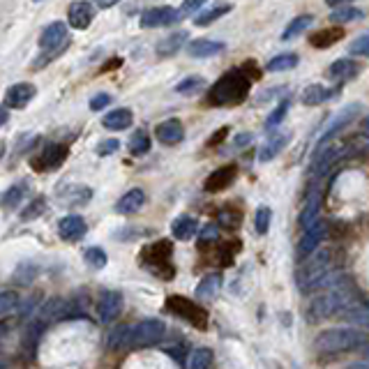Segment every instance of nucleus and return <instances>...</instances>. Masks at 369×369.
Returning a JSON list of instances; mask_svg holds the SVG:
<instances>
[{"instance_id":"obj_45","label":"nucleus","mask_w":369,"mask_h":369,"mask_svg":"<svg viewBox=\"0 0 369 369\" xmlns=\"http://www.w3.org/2000/svg\"><path fill=\"white\" fill-rule=\"evenodd\" d=\"M35 277H38V265H35V263L19 265L17 272H14V281H17V284H24V286L31 284Z\"/></svg>"},{"instance_id":"obj_41","label":"nucleus","mask_w":369,"mask_h":369,"mask_svg":"<svg viewBox=\"0 0 369 369\" xmlns=\"http://www.w3.org/2000/svg\"><path fill=\"white\" fill-rule=\"evenodd\" d=\"M19 305H21L19 293L10 291V288L0 293V316H3V318H10L19 309Z\"/></svg>"},{"instance_id":"obj_57","label":"nucleus","mask_w":369,"mask_h":369,"mask_svg":"<svg viewBox=\"0 0 369 369\" xmlns=\"http://www.w3.org/2000/svg\"><path fill=\"white\" fill-rule=\"evenodd\" d=\"M346 369H369V360H363V363H351Z\"/></svg>"},{"instance_id":"obj_33","label":"nucleus","mask_w":369,"mask_h":369,"mask_svg":"<svg viewBox=\"0 0 369 369\" xmlns=\"http://www.w3.org/2000/svg\"><path fill=\"white\" fill-rule=\"evenodd\" d=\"M26 192H28V183H26V180H21V183H14L10 190L3 194V208H5V211H14V208H19V204L26 197Z\"/></svg>"},{"instance_id":"obj_59","label":"nucleus","mask_w":369,"mask_h":369,"mask_svg":"<svg viewBox=\"0 0 369 369\" xmlns=\"http://www.w3.org/2000/svg\"><path fill=\"white\" fill-rule=\"evenodd\" d=\"M330 7H337V5H346V3H353V0H325Z\"/></svg>"},{"instance_id":"obj_48","label":"nucleus","mask_w":369,"mask_h":369,"mask_svg":"<svg viewBox=\"0 0 369 369\" xmlns=\"http://www.w3.org/2000/svg\"><path fill=\"white\" fill-rule=\"evenodd\" d=\"M206 3H208V0H185V3L180 5V10H178V17L185 19V17H190L192 12H201Z\"/></svg>"},{"instance_id":"obj_4","label":"nucleus","mask_w":369,"mask_h":369,"mask_svg":"<svg viewBox=\"0 0 369 369\" xmlns=\"http://www.w3.org/2000/svg\"><path fill=\"white\" fill-rule=\"evenodd\" d=\"M332 272V252L318 247L314 254L302 259V263L295 272V284L302 293H314L316 284Z\"/></svg>"},{"instance_id":"obj_60","label":"nucleus","mask_w":369,"mask_h":369,"mask_svg":"<svg viewBox=\"0 0 369 369\" xmlns=\"http://www.w3.org/2000/svg\"><path fill=\"white\" fill-rule=\"evenodd\" d=\"M363 356H365V360H369V342L363 346Z\"/></svg>"},{"instance_id":"obj_43","label":"nucleus","mask_w":369,"mask_h":369,"mask_svg":"<svg viewBox=\"0 0 369 369\" xmlns=\"http://www.w3.org/2000/svg\"><path fill=\"white\" fill-rule=\"evenodd\" d=\"M211 365H213V351L197 349L190 356V365H187V369H211Z\"/></svg>"},{"instance_id":"obj_55","label":"nucleus","mask_w":369,"mask_h":369,"mask_svg":"<svg viewBox=\"0 0 369 369\" xmlns=\"http://www.w3.org/2000/svg\"><path fill=\"white\" fill-rule=\"evenodd\" d=\"M120 0H95V5L97 7H102V10H108V7H113V5H118Z\"/></svg>"},{"instance_id":"obj_46","label":"nucleus","mask_w":369,"mask_h":369,"mask_svg":"<svg viewBox=\"0 0 369 369\" xmlns=\"http://www.w3.org/2000/svg\"><path fill=\"white\" fill-rule=\"evenodd\" d=\"M85 263H88L92 270H102L106 265V252L102 247H88L85 249Z\"/></svg>"},{"instance_id":"obj_14","label":"nucleus","mask_w":369,"mask_h":369,"mask_svg":"<svg viewBox=\"0 0 369 369\" xmlns=\"http://www.w3.org/2000/svg\"><path fill=\"white\" fill-rule=\"evenodd\" d=\"M155 136L164 146H178V143L185 139V127L178 118H169V120L159 122L155 129Z\"/></svg>"},{"instance_id":"obj_6","label":"nucleus","mask_w":369,"mask_h":369,"mask_svg":"<svg viewBox=\"0 0 369 369\" xmlns=\"http://www.w3.org/2000/svg\"><path fill=\"white\" fill-rule=\"evenodd\" d=\"M166 337V325L159 318H146V321L132 325L129 330V349H148L159 344Z\"/></svg>"},{"instance_id":"obj_11","label":"nucleus","mask_w":369,"mask_h":369,"mask_svg":"<svg viewBox=\"0 0 369 369\" xmlns=\"http://www.w3.org/2000/svg\"><path fill=\"white\" fill-rule=\"evenodd\" d=\"M325 231H328V227H325L323 222H316L312 229H305V233H302L300 243H298V252H295L300 261L318 249V245H321V240L325 238Z\"/></svg>"},{"instance_id":"obj_58","label":"nucleus","mask_w":369,"mask_h":369,"mask_svg":"<svg viewBox=\"0 0 369 369\" xmlns=\"http://www.w3.org/2000/svg\"><path fill=\"white\" fill-rule=\"evenodd\" d=\"M120 63H122L120 58H115L113 63H106V65H104V72H108V69H118V65H120Z\"/></svg>"},{"instance_id":"obj_34","label":"nucleus","mask_w":369,"mask_h":369,"mask_svg":"<svg viewBox=\"0 0 369 369\" xmlns=\"http://www.w3.org/2000/svg\"><path fill=\"white\" fill-rule=\"evenodd\" d=\"M312 24H314V17H312V14H300V17H295L291 24L286 26V31L281 33V40L288 42V40L298 38V35H300L302 31H307V28L312 26Z\"/></svg>"},{"instance_id":"obj_36","label":"nucleus","mask_w":369,"mask_h":369,"mask_svg":"<svg viewBox=\"0 0 369 369\" xmlns=\"http://www.w3.org/2000/svg\"><path fill=\"white\" fill-rule=\"evenodd\" d=\"M148 150H150V134L146 129H136L132 134V139H129V153L134 157H141V155H146Z\"/></svg>"},{"instance_id":"obj_23","label":"nucleus","mask_w":369,"mask_h":369,"mask_svg":"<svg viewBox=\"0 0 369 369\" xmlns=\"http://www.w3.org/2000/svg\"><path fill=\"white\" fill-rule=\"evenodd\" d=\"M197 231H199V222L194 220L192 215L178 217V220L171 224V233L176 240H192V238L197 236Z\"/></svg>"},{"instance_id":"obj_1","label":"nucleus","mask_w":369,"mask_h":369,"mask_svg":"<svg viewBox=\"0 0 369 369\" xmlns=\"http://www.w3.org/2000/svg\"><path fill=\"white\" fill-rule=\"evenodd\" d=\"M353 305H358V295L344 277L339 284L325 288L323 293H318L309 300L307 318L309 321H323V318H330V316H337V314L346 312V309L353 307Z\"/></svg>"},{"instance_id":"obj_10","label":"nucleus","mask_w":369,"mask_h":369,"mask_svg":"<svg viewBox=\"0 0 369 369\" xmlns=\"http://www.w3.org/2000/svg\"><path fill=\"white\" fill-rule=\"evenodd\" d=\"M176 21H180L178 10L166 5V7H153V10H146L141 14L139 24H141V28H159V26H171V24H176Z\"/></svg>"},{"instance_id":"obj_47","label":"nucleus","mask_w":369,"mask_h":369,"mask_svg":"<svg viewBox=\"0 0 369 369\" xmlns=\"http://www.w3.org/2000/svg\"><path fill=\"white\" fill-rule=\"evenodd\" d=\"M270 220H272L270 208H265V206L259 208V211H256V222H254L259 236H265L268 233V229H270Z\"/></svg>"},{"instance_id":"obj_49","label":"nucleus","mask_w":369,"mask_h":369,"mask_svg":"<svg viewBox=\"0 0 369 369\" xmlns=\"http://www.w3.org/2000/svg\"><path fill=\"white\" fill-rule=\"evenodd\" d=\"M349 51H351V56H365V58H369V35H363V38L353 40Z\"/></svg>"},{"instance_id":"obj_30","label":"nucleus","mask_w":369,"mask_h":369,"mask_svg":"<svg viewBox=\"0 0 369 369\" xmlns=\"http://www.w3.org/2000/svg\"><path fill=\"white\" fill-rule=\"evenodd\" d=\"M342 38H344V31H339V28H323V31H316L312 38H309V44L314 49H330Z\"/></svg>"},{"instance_id":"obj_53","label":"nucleus","mask_w":369,"mask_h":369,"mask_svg":"<svg viewBox=\"0 0 369 369\" xmlns=\"http://www.w3.org/2000/svg\"><path fill=\"white\" fill-rule=\"evenodd\" d=\"M106 104H111V95H106V92H99L90 99V111H102Z\"/></svg>"},{"instance_id":"obj_28","label":"nucleus","mask_w":369,"mask_h":369,"mask_svg":"<svg viewBox=\"0 0 369 369\" xmlns=\"http://www.w3.org/2000/svg\"><path fill=\"white\" fill-rule=\"evenodd\" d=\"M231 10H233V5H231V3H217L213 7H204V10L194 17V24H197V26H211V24H215L217 19H222L224 14H229Z\"/></svg>"},{"instance_id":"obj_54","label":"nucleus","mask_w":369,"mask_h":369,"mask_svg":"<svg viewBox=\"0 0 369 369\" xmlns=\"http://www.w3.org/2000/svg\"><path fill=\"white\" fill-rule=\"evenodd\" d=\"M249 141H252V134L245 132V134H240V136H236V143H233V146H236V148H245Z\"/></svg>"},{"instance_id":"obj_26","label":"nucleus","mask_w":369,"mask_h":369,"mask_svg":"<svg viewBox=\"0 0 369 369\" xmlns=\"http://www.w3.org/2000/svg\"><path fill=\"white\" fill-rule=\"evenodd\" d=\"M318 211H321V194L312 192L309 194V199L305 201V208H302V213H300V227L312 229L318 222Z\"/></svg>"},{"instance_id":"obj_16","label":"nucleus","mask_w":369,"mask_h":369,"mask_svg":"<svg viewBox=\"0 0 369 369\" xmlns=\"http://www.w3.org/2000/svg\"><path fill=\"white\" fill-rule=\"evenodd\" d=\"M38 95V88L33 83H14L5 92V106L7 108H24L31 99Z\"/></svg>"},{"instance_id":"obj_42","label":"nucleus","mask_w":369,"mask_h":369,"mask_svg":"<svg viewBox=\"0 0 369 369\" xmlns=\"http://www.w3.org/2000/svg\"><path fill=\"white\" fill-rule=\"evenodd\" d=\"M47 211V199L44 197H38L33 199L31 204H28L24 211H21V220L24 222H31V220H38V217H42Z\"/></svg>"},{"instance_id":"obj_15","label":"nucleus","mask_w":369,"mask_h":369,"mask_svg":"<svg viewBox=\"0 0 369 369\" xmlns=\"http://www.w3.org/2000/svg\"><path fill=\"white\" fill-rule=\"evenodd\" d=\"M92 17H95V10H92V5L88 3V0H76V3H72L67 10L69 26L74 28V31H85V28L90 26Z\"/></svg>"},{"instance_id":"obj_50","label":"nucleus","mask_w":369,"mask_h":369,"mask_svg":"<svg viewBox=\"0 0 369 369\" xmlns=\"http://www.w3.org/2000/svg\"><path fill=\"white\" fill-rule=\"evenodd\" d=\"M240 220H243V215H240V213H233V211H222V213H220V222H222V227L236 229L238 224H240Z\"/></svg>"},{"instance_id":"obj_52","label":"nucleus","mask_w":369,"mask_h":369,"mask_svg":"<svg viewBox=\"0 0 369 369\" xmlns=\"http://www.w3.org/2000/svg\"><path fill=\"white\" fill-rule=\"evenodd\" d=\"M217 236H220V229L215 227V224H206L204 229H201V243H211V240H217Z\"/></svg>"},{"instance_id":"obj_22","label":"nucleus","mask_w":369,"mask_h":369,"mask_svg":"<svg viewBox=\"0 0 369 369\" xmlns=\"http://www.w3.org/2000/svg\"><path fill=\"white\" fill-rule=\"evenodd\" d=\"M47 325H49V321H44V318L38 316L31 325H28V330L24 332V349L28 351V358L35 356V351H38L40 339H42V335H44Z\"/></svg>"},{"instance_id":"obj_27","label":"nucleus","mask_w":369,"mask_h":369,"mask_svg":"<svg viewBox=\"0 0 369 369\" xmlns=\"http://www.w3.org/2000/svg\"><path fill=\"white\" fill-rule=\"evenodd\" d=\"M286 143H288V134L270 136V139L263 141V146L259 148V162H270V159H274L286 148Z\"/></svg>"},{"instance_id":"obj_7","label":"nucleus","mask_w":369,"mask_h":369,"mask_svg":"<svg viewBox=\"0 0 369 369\" xmlns=\"http://www.w3.org/2000/svg\"><path fill=\"white\" fill-rule=\"evenodd\" d=\"M169 312H173L176 316L185 318L187 323L194 325V328L204 330L208 325V314L204 307H199L197 302L190 300V298H183V295H169L166 298V305H164Z\"/></svg>"},{"instance_id":"obj_8","label":"nucleus","mask_w":369,"mask_h":369,"mask_svg":"<svg viewBox=\"0 0 369 369\" xmlns=\"http://www.w3.org/2000/svg\"><path fill=\"white\" fill-rule=\"evenodd\" d=\"M360 111H363V106H360L358 102H353V104H349L346 108H342V111H339L335 118L330 120V125L323 129V134L318 136V146H323V143H330V139H335V136L342 132V129L349 127L351 120L358 118Z\"/></svg>"},{"instance_id":"obj_29","label":"nucleus","mask_w":369,"mask_h":369,"mask_svg":"<svg viewBox=\"0 0 369 369\" xmlns=\"http://www.w3.org/2000/svg\"><path fill=\"white\" fill-rule=\"evenodd\" d=\"M220 288H222V274L213 272V274H206V277L199 281L194 295H197L199 300H213L215 295L220 293Z\"/></svg>"},{"instance_id":"obj_32","label":"nucleus","mask_w":369,"mask_h":369,"mask_svg":"<svg viewBox=\"0 0 369 369\" xmlns=\"http://www.w3.org/2000/svg\"><path fill=\"white\" fill-rule=\"evenodd\" d=\"M332 97V90H328L325 85L321 83H314V85H307L305 90H302V104L305 106H316V104H323L325 99Z\"/></svg>"},{"instance_id":"obj_13","label":"nucleus","mask_w":369,"mask_h":369,"mask_svg":"<svg viewBox=\"0 0 369 369\" xmlns=\"http://www.w3.org/2000/svg\"><path fill=\"white\" fill-rule=\"evenodd\" d=\"M122 312V295L118 291H104L97 302V314L102 323H111Z\"/></svg>"},{"instance_id":"obj_56","label":"nucleus","mask_w":369,"mask_h":369,"mask_svg":"<svg viewBox=\"0 0 369 369\" xmlns=\"http://www.w3.org/2000/svg\"><path fill=\"white\" fill-rule=\"evenodd\" d=\"M224 136H227V127H222L220 132H217L213 139H211V146H215V143H220V139H224Z\"/></svg>"},{"instance_id":"obj_38","label":"nucleus","mask_w":369,"mask_h":369,"mask_svg":"<svg viewBox=\"0 0 369 369\" xmlns=\"http://www.w3.org/2000/svg\"><path fill=\"white\" fill-rule=\"evenodd\" d=\"M342 316L353 325H360V328H369V307L367 305H353L346 312H342Z\"/></svg>"},{"instance_id":"obj_24","label":"nucleus","mask_w":369,"mask_h":369,"mask_svg":"<svg viewBox=\"0 0 369 369\" xmlns=\"http://www.w3.org/2000/svg\"><path fill=\"white\" fill-rule=\"evenodd\" d=\"M132 120H134V113L129 111V108H113L111 113L104 115L102 125L106 129H113V132H122V129H127L132 125Z\"/></svg>"},{"instance_id":"obj_37","label":"nucleus","mask_w":369,"mask_h":369,"mask_svg":"<svg viewBox=\"0 0 369 369\" xmlns=\"http://www.w3.org/2000/svg\"><path fill=\"white\" fill-rule=\"evenodd\" d=\"M298 63H300V58L295 54H279L265 65V69L268 72H288V69H293Z\"/></svg>"},{"instance_id":"obj_9","label":"nucleus","mask_w":369,"mask_h":369,"mask_svg":"<svg viewBox=\"0 0 369 369\" xmlns=\"http://www.w3.org/2000/svg\"><path fill=\"white\" fill-rule=\"evenodd\" d=\"M67 146H63V143H51V146H47L42 153L38 155L31 162V166L35 171H54L58 166L65 164V159H67Z\"/></svg>"},{"instance_id":"obj_2","label":"nucleus","mask_w":369,"mask_h":369,"mask_svg":"<svg viewBox=\"0 0 369 369\" xmlns=\"http://www.w3.org/2000/svg\"><path fill=\"white\" fill-rule=\"evenodd\" d=\"M252 90L249 76L243 69H231L227 72L220 81L211 88V102L215 106H236L247 99Z\"/></svg>"},{"instance_id":"obj_12","label":"nucleus","mask_w":369,"mask_h":369,"mask_svg":"<svg viewBox=\"0 0 369 369\" xmlns=\"http://www.w3.org/2000/svg\"><path fill=\"white\" fill-rule=\"evenodd\" d=\"M85 231H88V227H85V220L81 215H67L58 222V233H60L65 243L81 240V238L85 236Z\"/></svg>"},{"instance_id":"obj_62","label":"nucleus","mask_w":369,"mask_h":369,"mask_svg":"<svg viewBox=\"0 0 369 369\" xmlns=\"http://www.w3.org/2000/svg\"><path fill=\"white\" fill-rule=\"evenodd\" d=\"M35 3H40V0H35Z\"/></svg>"},{"instance_id":"obj_40","label":"nucleus","mask_w":369,"mask_h":369,"mask_svg":"<svg viewBox=\"0 0 369 369\" xmlns=\"http://www.w3.org/2000/svg\"><path fill=\"white\" fill-rule=\"evenodd\" d=\"M204 85H206V79L204 76H187L183 79L178 85H176V92L178 95H199L201 90H204Z\"/></svg>"},{"instance_id":"obj_35","label":"nucleus","mask_w":369,"mask_h":369,"mask_svg":"<svg viewBox=\"0 0 369 369\" xmlns=\"http://www.w3.org/2000/svg\"><path fill=\"white\" fill-rule=\"evenodd\" d=\"M363 17H365V12L360 10V7H351V5L330 12V21H335V24H351V21H360Z\"/></svg>"},{"instance_id":"obj_61","label":"nucleus","mask_w":369,"mask_h":369,"mask_svg":"<svg viewBox=\"0 0 369 369\" xmlns=\"http://www.w3.org/2000/svg\"><path fill=\"white\" fill-rule=\"evenodd\" d=\"M363 129H365V134H369V118H365V122H363Z\"/></svg>"},{"instance_id":"obj_44","label":"nucleus","mask_w":369,"mask_h":369,"mask_svg":"<svg viewBox=\"0 0 369 369\" xmlns=\"http://www.w3.org/2000/svg\"><path fill=\"white\" fill-rule=\"evenodd\" d=\"M288 108H291V102H288V99H281V102H277V106L272 108V113L268 115V120H265V129H274V127H277L279 122L286 118Z\"/></svg>"},{"instance_id":"obj_17","label":"nucleus","mask_w":369,"mask_h":369,"mask_svg":"<svg viewBox=\"0 0 369 369\" xmlns=\"http://www.w3.org/2000/svg\"><path fill=\"white\" fill-rule=\"evenodd\" d=\"M236 173H238V166L236 164H227V166H222V169L213 171L211 176H208L206 185H204L206 192L217 194V192L227 190V187L236 180Z\"/></svg>"},{"instance_id":"obj_31","label":"nucleus","mask_w":369,"mask_h":369,"mask_svg":"<svg viewBox=\"0 0 369 369\" xmlns=\"http://www.w3.org/2000/svg\"><path fill=\"white\" fill-rule=\"evenodd\" d=\"M185 42H187V31L171 33L169 38L162 40L157 44V54L159 56H173V54H178L180 49H185Z\"/></svg>"},{"instance_id":"obj_19","label":"nucleus","mask_w":369,"mask_h":369,"mask_svg":"<svg viewBox=\"0 0 369 369\" xmlns=\"http://www.w3.org/2000/svg\"><path fill=\"white\" fill-rule=\"evenodd\" d=\"M65 38H67V26L63 21H56V24H49L44 28V33L40 35V47L49 51V49H60L65 44Z\"/></svg>"},{"instance_id":"obj_51","label":"nucleus","mask_w":369,"mask_h":369,"mask_svg":"<svg viewBox=\"0 0 369 369\" xmlns=\"http://www.w3.org/2000/svg\"><path fill=\"white\" fill-rule=\"evenodd\" d=\"M118 148H120V141H118V139H106V141H102V143L97 146V155H99V157L113 155Z\"/></svg>"},{"instance_id":"obj_25","label":"nucleus","mask_w":369,"mask_h":369,"mask_svg":"<svg viewBox=\"0 0 369 369\" xmlns=\"http://www.w3.org/2000/svg\"><path fill=\"white\" fill-rule=\"evenodd\" d=\"M224 51V44L222 42H215V40H194L187 44V54L192 58H211Z\"/></svg>"},{"instance_id":"obj_39","label":"nucleus","mask_w":369,"mask_h":369,"mask_svg":"<svg viewBox=\"0 0 369 369\" xmlns=\"http://www.w3.org/2000/svg\"><path fill=\"white\" fill-rule=\"evenodd\" d=\"M129 325H118L115 330H111V335H108L106 344L108 349L113 351H120V349H129Z\"/></svg>"},{"instance_id":"obj_21","label":"nucleus","mask_w":369,"mask_h":369,"mask_svg":"<svg viewBox=\"0 0 369 369\" xmlns=\"http://www.w3.org/2000/svg\"><path fill=\"white\" fill-rule=\"evenodd\" d=\"M143 204H146V192L134 187V190H129L127 194H122L120 201L115 204V211L120 215H134L141 211Z\"/></svg>"},{"instance_id":"obj_18","label":"nucleus","mask_w":369,"mask_h":369,"mask_svg":"<svg viewBox=\"0 0 369 369\" xmlns=\"http://www.w3.org/2000/svg\"><path fill=\"white\" fill-rule=\"evenodd\" d=\"M58 197H60V204L67 206V208L85 206L92 199V190L85 185H67V187H63Z\"/></svg>"},{"instance_id":"obj_5","label":"nucleus","mask_w":369,"mask_h":369,"mask_svg":"<svg viewBox=\"0 0 369 369\" xmlns=\"http://www.w3.org/2000/svg\"><path fill=\"white\" fill-rule=\"evenodd\" d=\"M171 256H173V245L169 240H157L141 252V265L153 272L155 277L169 281L173 279V274H176Z\"/></svg>"},{"instance_id":"obj_3","label":"nucleus","mask_w":369,"mask_h":369,"mask_svg":"<svg viewBox=\"0 0 369 369\" xmlns=\"http://www.w3.org/2000/svg\"><path fill=\"white\" fill-rule=\"evenodd\" d=\"M365 344H367L365 332H360L358 328H328L316 335L314 351L323 353V356H330V353L356 351Z\"/></svg>"},{"instance_id":"obj_20","label":"nucleus","mask_w":369,"mask_h":369,"mask_svg":"<svg viewBox=\"0 0 369 369\" xmlns=\"http://www.w3.org/2000/svg\"><path fill=\"white\" fill-rule=\"evenodd\" d=\"M360 74V65L353 63L351 58H339V60H335L330 65L328 69V76L332 79V81H351V79H356Z\"/></svg>"}]
</instances>
